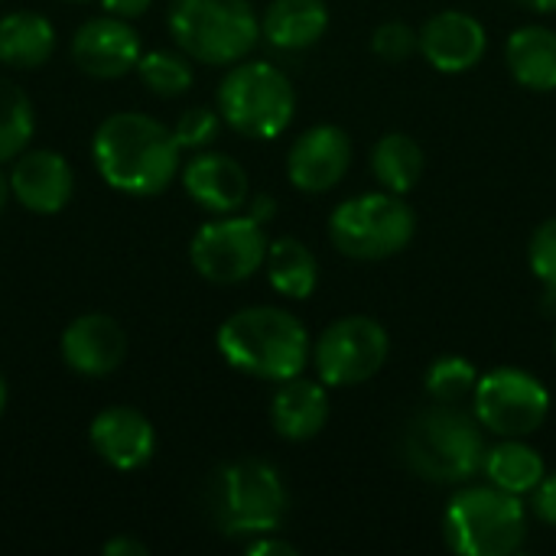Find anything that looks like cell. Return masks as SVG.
Here are the masks:
<instances>
[{"mask_svg": "<svg viewBox=\"0 0 556 556\" xmlns=\"http://www.w3.org/2000/svg\"><path fill=\"white\" fill-rule=\"evenodd\" d=\"M267 235L264 225L251 215L244 218H218L195 231L189 244L192 267L212 283H241L254 277L267 261Z\"/></svg>", "mask_w": 556, "mask_h": 556, "instance_id": "obj_11", "label": "cell"}, {"mask_svg": "<svg viewBox=\"0 0 556 556\" xmlns=\"http://www.w3.org/2000/svg\"><path fill=\"white\" fill-rule=\"evenodd\" d=\"M104 554L108 556H143L147 554V547H143V544H137V541H130V538H114V541H108V544H104Z\"/></svg>", "mask_w": 556, "mask_h": 556, "instance_id": "obj_35", "label": "cell"}, {"mask_svg": "<svg viewBox=\"0 0 556 556\" xmlns=\"http://www.w3.org/2000/svg\"><path fill=\"white\" fill-rule=\"evenodd\" d=\"M169 33L186 55L205 65H231L254 49L261 20L248 0H173Z\"/></svg>", "mask_w": 556, "mask_h": 556, "instance_id": "obj_6", "label": "cell"}, {"mask_svg": "<svg viewBox=\"0 0 556 556\" xmlns=\"http://www.w3.org/2000/svg\"><path fill=\"white\" fill-rule=\"evenodd\" d=\"M270 420H274V430L290 443L313 440L316 433H323L329 420L326 384L300 378V375L290 381H280V391L270 401Z\"/></svg>", "mask_w": 556, "mask_h": 556, "instance_id": "obj_19", "label": "cell"}, {"mask_svg": "<svg viewBox=\"0 0 556 556\" xmlns=\"http://www.w3.org/2000/svg\"><path fill=\"white\" fill-rule=\"evenodd\" d=\"M33 104L10 78L0 75V163L16 160L33 137Z\"/></svg>", "mask_w": 556, "mask_h": 556, "instance_id": "obj_26", "label": "cell"}, {"mask_svg": "<svg viewBox=\"0 0 556 556\" xmlns=\"http://www.w3.org/2000/svg\"><path fill=\"white\" fill-rule=\"evenodd\" d=\"M267 280L270 287L287 296V300H306L313 296L316 283H319V264L313 257V251L296 241V238H277L267 248Z\"/></svg>", "mask_w": 556, "mask_h": 556, "instance_id": "obj_23", "label": "cell"}, {"mask_svg": "<svg viewBox=\"0 0 556 556\" xmlns=\"http://www.w3.org/2000/svg\"><path fill=\"white\" fill-rule=\"evenodd\" d=\"M538 13H556V0H528Z\"/></svg>", "mask_w": 556, "mask_h": 556, "instance_id": "obj_37", "label": "cell"}, {"mask_svg": "<svg viewBox=\"0 0 556 556\" xmlns=\"http://www.w3.org/2000/svg\"><path fill=\"white\" fill-rule=\"evenodd\" d=\"M10 192L29 212L52 215L62 212L72 199V169L65 156L52 150H29L20 153L10 173Z\"/></svg>", "mask_w": 556, "mask_h": 556, "instance_id": "obj_17", "label": "cell"}, {"mask_svg": "<svg viewBox=\"0 0 556 556\" xmlns=\"http://www.w3.org/2000/svg\"><path fill=\"white\" fill-rule=\"evenodd\" d=\"M508 68L518 85L531 91L556 88V33L547 26H521L508 36L505 46Z\"/></svg>", "mask_w": 556, "mask_h": 556, "instance_id": "obj_21", "label": "cell"}, {"mask_svg": "<svg viewBox=\"0 0 556 556\" xmlns=\"http://www.w3.org/2000/svg\"><path fill=\"white\" fill-rule=\"evenodd\" d=\"M179 147H189V150H199V147H208L218 134V114L208 111V108H189L179 124L173 127Z\"/></svg>", "mask_w": 556, "mask_h": 556, "instance_id": "obj_31", "label": "cell"}, {"mask_svg": "<svg viewBox=\"0 0 556 556\" xmlns=\"http://www.w3.org/2000/svg\"><path fill=\"white\" fill-rule=\"evenodd\" d=\"M349 163H352L349 134L336 124H319L300 134L296 143L290 147L287 176L300 192L319 195L342 182V176L349 173Z\"/></svg>", "mask_w": 556, "mask_h": 556, "instance_id": "obj_12", "label": "cell"}, {"mask_svg": "<svg viewBox=\"0 0 556 556\" xmlns=\"http://www.w3.org/2000/svg\"><path fill=\"white\" fill-rule=\"evenodd\" d=\"M3 407H7V384H3V378H0V414H3Z\"/></svg>", "mask_w": 556, "mask_h": 556, "instance_id": "obj_39", "label": "cell"}, {"mask_svg": "<svg viewBox=\"0 0 556 556\" xmlns=\"http://www.w3.org/2000/svg\"><path fill=\"white\" fill-rule=\"evenodd\" d=\"M55 29L42 13L16 10L0 20V62L13 68H36L49 59Z\"/></svg>", "mask_w": 556, "mask_h": 556, "instance_id": "obj_22", "label": "cell"}, {"mask_svg": "<svg viewBox=\"0 0 556 556\" xmlns=\"http://www.w3.org/2000/svg\"><path fill=\"white\" fill-rule=\"evenodd\" d=\"M248 554L251 556H296V547L293 544H287V541H277V538H270V534H261L251 547H248Z\"/></svg>", "mask_w": 556, "mask_h": 556, "instance_id": "obj_33", "label": "cell"}, {"mask_svg": "<svg viewBox=\"0 0 556 556\" xmlns=\"http://www.w3.org/2000/svg\"><path fill=\"white\" fill-rule=\"evenodd\" d=\"M531 511L538 521L556 528V476H544L538 489L531 492Z\"/></svg>", "mask_w": 556, "mask_h": 556, "instance_id": "obj_32", "label": "cell"}, {"mask_svg": "<svg viewBox=\"0 0 556 556\" xmlns=\"http://www.w3.org/2000/svg\"><path fill=\"white\" fill-rule=\"evenodd\" d=\"M479 424L502 440H525L544 427L551 414V391L521 368H495L479 378L472 391Z\"/></svg>", "mask_w": 556, "mask_h": 556, "instance_id": "obj_10", "label": "cell"}, {"mask_svg": "<svg viewBox=\"0 0 556 556\" xmlns=\"http://www.w3.org/2000/svg\"><path fill=\"white\" fill-rule=\"evenodd\" d=\"M140 36L121 16H94L78 26L72 59L94 78H121L140 62Z\"/></svg>", "mask_w": 556, "mask_h": 556, "instance_id": "obj_13", "label": "cell"}, {"mask_svg": "<svg viewBox=\"0 0 556 556\" xmlns=\"http://www.w3.org/2000/svg\"><path fill=\"white\" fill-rule=\"evenodd\" d=\"M65 3H85V0H65Z\"/></svg>", "mask_w": 556, "mask_h": 556, "instance_id": "obj_40", "label": "cell"}, {"mask_svg": "<svg viewBox=\"0 0 556 556\" xmlns=\"http://www.w3.org/2000/svg\"><path fill=\"white\" fill-rule=\"evenodd\" d=\"M489 46L485 26L466 10H440L420 29V52L437 72L459 75L482 62Z\"/></svg>", "mask_w": 556, "mask_h": 556, "instance_id": "obj_14", "label": "cell"}, {"mask_svg": "<svg viewBox=\"0 0 556 556\" xmlns=\"http://www.w3.org/2000/svg\"><path fill=\"white\" fill-rule=\"evenodd\" d=\"M371 49L384 62H407L420 49V33H414L407 23H381L371 36Z\"/></svg>", "mask_w": 556, "mask_h": 556, "instance_id": "obj_29", "label": "cell"}, {"mask_svg": "<svg viewBox=\"0 0 556 556\" xmlns=\"http://www.w3.org/2000/svg\"><path fill=\"white\" fill-rule=\"evenodd\" d=\"M482 472L489 476L492 485H498V489H505V492H511L518 498L531 495L538 489V482L547 476L541 453L531 450L521 440H502L498 446H492L485 453Z\"/></svg>", "mask_w": 556, "mask_h": 556, "instance_id": "obj_25", "label": "cell"}, {"mask_svg": "<svg viewBox=\"0 0 556 556\" xmlns=\"http://www.w3.org/2000/svg\"><path fill=\"white\" fill-rule=\"evenodd\" d=\"M88 437H91L94 453L108 466H114L121 472L147 466L153 459V450H156L153 424L134 407H108V410H101L91 420Z\"/></svg>", "mask_w": 556, "mask_h": 556, "instance_id": "obj_16", "label": "cell"}, {"mask_svg": "<svg viewBox=\"0 0 556 556\" xmlns=\"http://www.w3.org/2000/svg\"><path fill=\"white\" fill-rule=\"evenodd\" d=\"M274 212H277V202H274L270 195H257V199L251 202V212H248V215H251L254 222H261V225H264V222H270V218H274Z\"/></svg>", "mask_w": 556, "mask_h": 556, "instance_id": "obj_36", "label": "cell"}, {"mask_svg": "<svg viewBox=\"0 0 556 556\" xmlns=\"http://www.w3.org/2000/svg\"><path fill=\"white\" fill-rule=\"evenodd\" d=\"M218 108L231 130L254 140H270L290 127L296 91L277 65L241 62L225 75L218 88Z\"/></svg>", "mask_w": 556, "mask_h": 556, "instance_id": "obj_8", "label": "cell"}, {"mask_svg": "<svg viewBox=\"0 0 556 556\" xmlns=\"http://www.w3.org/2000/svg\"><path fill=\"white\" fill-rule=\"evenodd\" d=\"M391 339L371 316H342L323 329L313 345V365L323 384L355 388L371 381L388 362Z\"/></svg>", "mask_w": 556, "mask_h": 556, "instance_id": "obj_9", "label": "cell"}, {"mask_svg": "<svg viewBox=\"0 0 556 556\" xmlns=\"http://www.w3.org/2000/svg\"><path fill=\"white\" fill-rule=\"evenodd\" d=\"M427 156L410 134H384L371 150V173L388 192H410L424 176Z\"/></svg>", "mask_w": 556, "mask_h": 556, "instance_id": "obj_24", "label": "cell"}, {"mask_svg": "<svg viewBox=\"0 0 556 556\" xmlns=\"http://www.w3.org/2000/svg\"><path fill=\"white\" fill-rule=\"evenodd\" d=\"M528 261L534 277L547 287V293H556V218L538 225L528 244Z\"/></svg>", "mask_w": 556, "mask_h": 556, "instance_id": "obj_30", "label": "cell"}, {"mask_svg": "<svg viewBox=\"0 0 556 556\" xmlns=\"http://www.w3.org/2000/svg\"><path fill=\"white\" fill-rule=\"evenodd\" d=\"M182 186L205 212L231 215L248 202V173L225 153H199L182 169Z\"/></svg>", "mask_w": 556, "mask_h": 556, "instance_id": "obj_18", "label": "cell"}, {"mask_svg": "<svg viewBox=\"0 0 556 556\" xmlns=\"http://www.w3.org/2000/svg\"><path fill=\"white\" fill-rule=\"evenodd\" d=\"M7 195H10V179H7V176L0 173V208L7 205Z\"/></svg>", "mask_w": 556, "mask_h": 556, "instance_id": "obj_38", "label": "cell"}, {"mask_svg": "<svg viewBox=\"0 0 556 556\" xmlns=\"http://www.w3.org/2000/svg\"><path fill=\"white\" fill-rule=\"evenodd\" d=\"M326 26H329L326 0H274L264 10L261 36L283 52H296L316 46Z\"/></svg>", "mask_w": 556, "mask_h": 556, "instance_id": "obj_20", "label": "cell"}, {"mask_svg": "<svg viewBox=\"0 0 556 556\" xmlns=\"http://www.w3.org/2000/svg\"><path fill=\"white\" fill-rule=\"evenodd\" d=\"M101 7L111 13V16H121V20H134V16H143L150 0H101Z\"/></svg>", "mask_w": 556, "mask_h": 556, "instance_id": "obj_34", "label": "cell"}, {"mask_svg": "<svg viewBox=\"0 0 556 556\" xmlns=\"http://www.w3.org/2000/svg\"><path fill=\"white\" fill-rule=\"evenodd\" d=\"M443 538L453 554L511 556L528 541V511L518 495L498 485H469L450 498Z\"/></svg>", "mask_w": 556, "mask_h": 556, "instance_id": "obj_5", "label": "cell"}, {"mask_svg": "<svg viewBox=\"0 0 556 556\" xmlns=\"http://www.w3.org/2000/svg\"><path fill=\"white\" fill-rule=\"evenodd\" d=\"M427 394L440 404H459L463 397H469L479 384V371L469 358L459 355H443L430 365L427 371Z\"/></svg>", "mask_w": 556, "mask_h": 556, "instance_id": "obj_27", "label": "cell"}, {"mask_svg": "<svg viewBox=\"0 0 556 556\" xmlns=\"http://www.w3.org/2000/svg\"><path fill=\"white\" fill-rule=\"evenodd\" d=\"M417 231L414 208L397 192H365L336 205L329 241L352 261H384L401 254Z\"/></svg>", "mask_w": 556, "mask_h": 556, "instance_id": "obj_7", "label": "cell"}, {"mask_svg": "<svg viewBox=\"0 0 556 556\" xmlns=\"http://www.w3.org/2000/svg\"><path fill=\"white\" fill-rule=\"evenodd\" d=\"M485 437L479 417L459 410V404L433 401L404 430L407 466L437 485H463L485 463Z\"/></svg>", "mask_w": 556, "mask_h": 556, "instance_id": "obj_3", "label": "cell"}, {"mask_svg": "<svg viewBox=\"0 0 556 556\" xmlns=\"http://www.w3.org/2000/svg\"><path fill=\"white\" fill-rule=\"evenodd\" d=\"M287 485L264 459H238L222 466L208 485V511L228 538L274 534L287 518Z\"/></svg>", "mask_w": 556, "mask_h": 556, "instance_id": "obj_4", "label": "cell"}, {"mask_svg": "<svg viewBox=\"0 0 556 556\" xmlns=\"http://www.w3.org/2000/svg\"><path fill=\"white\" fill-rule=\"evenodd\" d=\"M554 345H556V339H554Z\"/></svg>", "mask_w": 556, "mask_h": 556, "instance_id": "obj_41", "label": "cell"}, {"mask_svg": "<svg viewBox=\"0 0 556 556\" xmlns=\"http://www.w3.org/2000/svg\"><path fill=\"white\" fill-rule=\"evenodd\" d=\"M222 358L261 381H290L303 375L313 349L303 323L280 306H248L218 329Z\"/></svg>", "mask_w": 556, "mask_h": 556, "instance_id": "obj_2", "label": "cell"}, {"mask_svg": "<svg viewBox=\"0 0 556 556\" xmlns=\"http://www.w3.org/2000/svg\"><path fill=\"white\" fill-rule=\"evenodd\" d=\"M127 355V336L121 323L104 313H85L62 332V358L85 378H104L121 368Z\"/></svg>", "mask_w": 556, "mask_h": 556, "instance_id": "obj_15", "label": "cell"}, {"mask_svg": "<svg viewBox=\"0 0 556 556\" xmlns=\"http://www.w3.org/2000/svg\"><path fill=\"white\" fill-rule=\"evenodd\" d=\"M179 140L160 121L121 111L94 130V163L108 186L127 195L163 192L179 169Z\"/></svg>", "mask_w": 556, "mask_h": 556, "instance_id": "obj_1", "label": "cell"}, {"mask_svg": "<svg viewBox=\"0 0 556 556\" xmlns=\"http://www.w3.org/2000/svg\"><path fill=\"white\" fill-rule=\"evenodd\" d=\"M137 72H140V81L153 94H163V98H176L192 85V65L179 52H163V49L147 52L140 55Z\"/></svg>", "mask_w": 556, "mask_h": 556, "instance_id": "obj_28", "label": "cell"}]
</instances>
